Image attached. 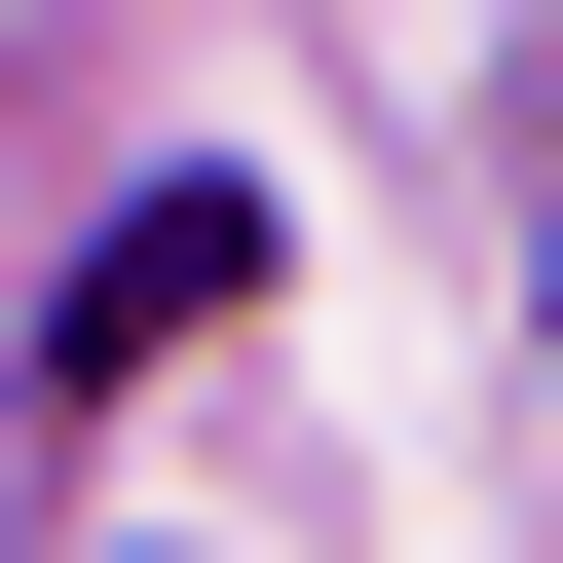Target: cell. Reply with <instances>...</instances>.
Listing matches in <instances>:
<instances>
[{"mask_svg": "<svg viewBox=\"0 0 563 563\" xmlns=\"http://www.w3.org/2000/svg\"><path fill=\"white\" fill-rule=\"evenodd\" d=\"M225 301H263V188H151V225L76 263V376H151V339H225Z\"/></svg>", "mask_w": 563, "mask_h": 563, "instance_id": "obj_1", "label": "cell"}]
</instances>
